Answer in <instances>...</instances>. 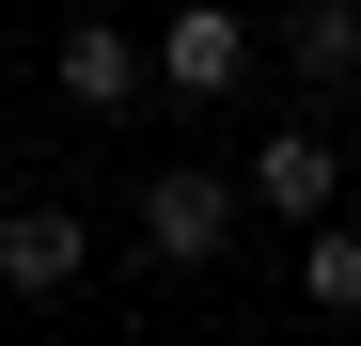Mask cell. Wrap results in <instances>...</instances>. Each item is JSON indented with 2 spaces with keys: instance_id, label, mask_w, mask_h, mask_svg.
<instances>
[{
  "instance_id": "obj_1",
  "label": "cell",
  "mask_w": 361,
  "mask_h": 346,
  "mask_svg": "<svg viewBox=\"0 0 361 346\" xmlns=\"http://www.w3.org/2000/svg\"><path fill=\"white\" fill-rule=\"evenodd\" d=\"M235 220H252V173H204V157L142 173V252H157V268H220Z\"/></svg>"
},
{
  "instance_id": "obj_2",
  "label": "cell",
  "mask_w": 361,
  "mask_h": 346,
  "mask_svg": "<svg viewBox=\"0 0 361 346\" xmlns=\"http://www.w3.org/2000/svg\"><path fill=\"white\" fill-rule=\"evenodd\" d=\"M157 95H189V110L252 95V16H235V0H189V16L157 32Z\"/></svg>"
},
{
  "instance_id": "obj_3",
  "label": "cell",
  "mask_w": 361,
  "mask_h": 346,
  "mask_svg": "<svg viewBox=\"0 0 361 346\" xmlns=\"http://www.w3.org/2000/svg\"><path fill=\"white\" fill-rule=\"evenodd\" d=\"M94 268V220L79 205H0V299H63Z\"/></svg>"
},
{
  "instance_id": "obj_4",
  "label": "cell",
  "mask_w": 361,
  "mask_h": 346,
  "mask_svg": "<svg viewBox=\"0 0 361 346\" xmlns=\"http://www.w3.org/2000/svg\"><path fill=\"white\" fill-rule=\"evenodd\" d=\"M47 79H63V110H126V95H157V47H126L110 16H79L47 47Z\"/></svg>"
},
{
  "instance_id": "obj_5",
  "label": "cell",
  "mask_w": 361,
  "mask_h": 346,
  "mask_svg": "<svg viewBox=\"0 0 361 346\" xmlns=\"http://www.w3.org/2000/svg\"><path fill=\"white\" fill-rule=\"evenodd\" d=\"M330 189H345V173H330L314 126H267V142H252V205H267V220H330Z\"/></svg>"
},
{
  "instance_id": "obj_6",
  "label": "cell",
  "mask_w": 361,
  "mask_h": 346,
  "mask_svg": "<svg viewBox=\"0 0 361 346\" xmlns=\"http://www.w3.org/2000/svg\"><path fill=\"white\" fill-rule=\"evenodd\" d=\"M283 64L314 79V95H330V79H361V0H298V16H283Z\"/></svg>"
},
{
  "instance_id": "obj_7",
  "label": "cell",
  "mask_w": 361,
  "mask_h": 346,
  "mask_svg": "<svg viewBox=\"0 0 361 346\" xmlns=\"http://www.w3.org/2000/svg\"><path fill=\"white\" fill-rule=\"evenodd\" d=\"M298 283H314L330 315H361V237H345V220H314V252H298Z\"/></svg>"
}]
</instances>
